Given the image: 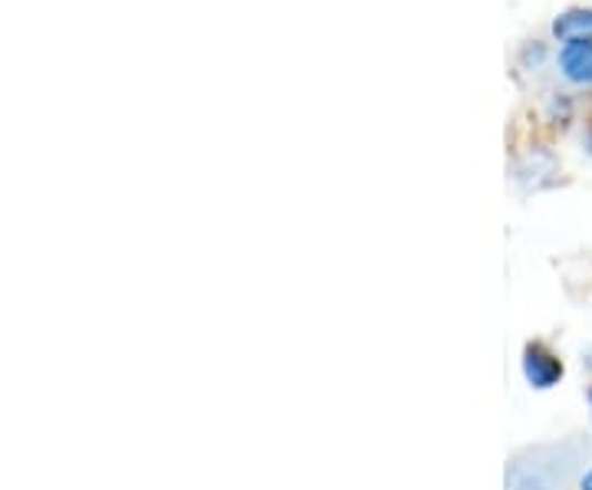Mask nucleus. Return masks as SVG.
Segmentation results:
<instances>
[{
    "label": "nucleus",
    "instance_id": "9",
    "mask_svg": "<svg viewBox=\"0 0 592 490\" xmlns=\"http://www.w3.org/2000/svg\"><path fill=\"white\" fill-rule=\"evenodd\" d=\"M586 398H590V408H592V386H590V392H586Z\"/></svg>",
    "mask_w": 592,
    "mask_h": 490
},
{
    "label": "nucleus",
    "instance_id": "2",
    "mask_svg": "<svg viewBox=\"0 0 592 490\" xmlns=\"http://www.w3.org/2000/svg\"><path fill=\"white\" fill-rule=\"evenodd\" d=\"M557 70H560V76L570 86L592 90V40L560 43V50H557Z\"/></svg>",
    "mask_w": 592,
    "mask_h": 490
},
{
    "label": "nucleus",
    "instance_id": "4",
    "mask_svg": "<svg viewBox=\"0 0 592 490\" xmlns=\"http://www.w3.org/2000/svg\"><path fill=\"white\" fill-rule=\"evenodd\" d=\"M507 481H510L513 490H553V481L540 468H533V465H513Z\"/></svg>",
    "mask_w": 592,
    "mask_h": 490
},
{
    "label": "nucleus",
    "instance_id": "3",
    "mask_svg": "<svg viewBox=\"0 0 592 490\" xmlns=\"http://www.w3.org/2000/svg\"><path fill=\"white\" fill-rule=\"evenodd\" d=\"M553 40L570 43V40H592V7H567L553 17L550 23Z\"/></svg>",
    "mask_w": 592,
    "mask_h": 490
},
{
    "label": "nucleus",
    "instance_id": "7",
    "mask_svg": "<svg viewBox=\"0 0 592 490\" xmlns=\"http://www.w3.org/2000/svg\"><path fill=\"white\" fill-rule=\"evenodd\" d=\"M583 366H586V369L592 372V353H586V356H583Z\"/></svg>",
    "mask_w": 592,
    "mask_h": 490
},
{
    "label": "nucleus",
    "instance_id": "5",
    "mask_svg": "<svg viewBox=\"0 0 592 490\" xmlns=\"http://www.w3.org/2000/svg\"><path fill=\"white\" fill-rule=\"evenodd\" d=\"M543 57H547V47H543L540 40H533V43L523 50V60H527V63H533V67H540V63H543Z\"/></svg>",
    "mask_w": 592,
    "mask_h": 490
},
{
    "label": "nucleus",
    "instance_id": "8",
    "mask_svg": "<svg viewBox=\"0 0 592 490\" xmlns=\"http://www.w3.org/2000/svg\"><path fill=\"white\" fill-rule=\"evenodd\" d=\"M586 152L592 155V132H590V139H586Z\"/></svg>",
    "mask_w": 592,
    "mask_h": 490
},
{
    "label": "nucleus",
    "instance_id": "1",
    "mask_svg": "<svg viewBox=\"0 0 592 490\" xmlns=\"http://www.w3.org/2000/svg\"><path fill=\"white\" fill-rule=\"evenodd\" d=\"M520 369H523L527 386H530V389H540V392L560 386V379H563V372H567V369H563V359H560L557 353H550L543 343H527V346H523Z\"/></svg>",
    "mask_w": 592,
    "mask_h": 490
},
{
    "label": "nucleus",
    "instance_id": "6",
    "mask_svg": "<svg viewBox=\"0 0 592 490\" xmlns=\"http://www.w3.org/2000/svg\"><path fill=\"white\" fill-rule=\"evenodd\" d=\"M580 490H592V468L583 474V481H580Z\"/></svg>",
    "mask_w": 592,
    "mask_h": 490
}]
</instances>
